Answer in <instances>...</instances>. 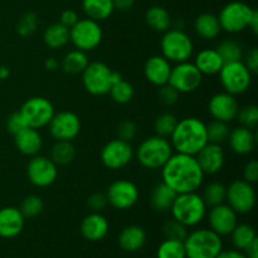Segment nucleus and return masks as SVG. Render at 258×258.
<instances>
[{"label": "nucleus", "instance_id": "6e6d98bb", "mask_svg": "<svg viewBox=\"0 0 258 258\" xmlns=\"http://www.w3.org/2000/svg\"><path fill=\"white\" fill-rule=\"evenodd\" d=\"M113 8L120 12H127L135 4V0H112Z\"/></svg>", "mask_w": 258, "mask_h": 258}, {"label": "nucleus", "instance_id": "4d7b16f0", "mask_svg": "<svg viewBox=\"0 0 258 258\" xmlns=\"http://www.w3.org/2000/svg\"><path fill=\"white\" fill-rule=\"evenodd\" d=\"M243 253L246 254L247 258H258V238L244 249Z\"/></svg>", "mask_w": 258, "mask_h": 258}, {"label": "nucleus", "instance_id": "393cba45", "mask_svg": "<svg viewBox=\"0 0 258 258\" xmlns=\"http://www.w3.org/2000/svg\"><path fill=\"white\" fill-rule=\"evenodd\" d=\"M14 143L18 150L27 156H34L39 154L43 146L42 135L37 128L27 127L19 134L14 135Z\"/></svg>", "mask_w": 258, "mask_h": 258}, {"label": "nucleus", "instance_id": "412c9836", "mask_svg": "<svg viewBox=\"0 0 258 258\" xmlns=\"http://www.w3.org/2000/svg\"><path fill=\"white\" fill-rule=\"evenodd\" d=\"M171 72V62L163 55H153L149 58L144 66L145 78L156 87L166 85L169 82Z\"/></svg>", "mask_w": 258, "mask_h": 258}, {"label": "nucleus", "instance_id": "aec40b11", "mask_svg": "<svg viewBox=\"0 0 258 258\" xmlns=\"http://www.w3.org/2000/svg\"><path fill=\"white\" fill-rule=\"evenodd\" d=\"M204 175H214L223 169L226 156L221 145L208 143L196 155Z\"/></svg>", "mask_w": 258, "mask_h": 258}, {"label": "nucleus", "instance_id": "e433bc0d", "mask_svg": "<svg viewBox=\"0 0 258 258\" xmlns=\"http://www.w3.org/2000/svg\"><path fill=\"white\" fill-rule=\"evenodd\" d=\"M226 185H223V184L219 183V181H212V183L207 184V185L204 186L203 193H202V198H203L207 207H214L226 202Z\"/></svg>", "mask_w": 258, "mask_h": 258}, {"label": "nucleus", "instance_id": "f8f14e48", "mask_svg": "<svg viewBox=\"0 0 258 258\" xmlns=\"http://www.w3.org/2000/svg\"><path fill=\"white\" fill-rule=\"evenodd\" d=\"M256 190L253 184L237 179L227 188L226 202L237 214H246L252 212L256 206Z\"/></svg>", "mask_w": 258, "mask_h": 258}, {"label": "nucleus", "instance_id": "423d86ee", "mask_svg": "<svg viewBox=\"0 0 258 258\" xmlns=\"http://www.w3.org/2000/svg\"><path fill=\"white\" fill-rule=\"evenodd\" d=\"M121 75L112 71L106 63H88L82 72V83L85 90L93 96H103L110 92L113 83L121 80Z\"/></svg>", "mask_w": 258, "mask_h": 258}, {"label": "nucleus", "instance_id": "1a4fd4ad", "mask_svg": "<svg viewBox=\"0 0 258 258\" xmlns=\"http://www.w3.org/2000/svg\"><path fill=\"white\" fill-rule=\"evenodd\" d=\"M218 75L224 92L233 96L242 95L251 87L252 73L246 67L243 60L224 63Z\"/></svg>", "mask_w": 258, "mask_h": 258}, {"label": "nucleus", "instance_id": "c756f323", "mask_svg": "<svg viewBox=\"0 0 258 258\" xmlns=\"http://www.w3.org/2000/svg\"><path fill=\"white\" fill-rule=\"evenodd\" d=\"M43 42L53 50L62 49L70 43V28L60 23H53L43 33Z\"/></svg>", "mask_w": 258, "mask_h": 258}, {"label": "nucleus", "instance_id": "052dcab7", "mask_svg": "<svg viewBox=\"0 0 258 258\" xmlns=\"http://www.w3.org/2000/svg\"><path fill=\"white\" fill-rule=\"evenodd\" d=\"M10 76V70L7 66H0V80H8Z\"/></svg>", "mask_w": 258, "mask_h": 258}, {"label": "nucleus", "instance_id": "864d4df0", "mask_svg": "<svg viewBox=\"0 0 258 258\" xmlns=\"http://www.w3.org/2000/svg\"><path fill=\"white\" fill-rule=\"evenodd\" d=\"M78 14L72 9H66L63 10V13L60 14V24H63L67 28H72L76 23L78 22Z\"/></svg>", "mask_w": 258, "mask_h": 258}, {"label": "nucleus", "instance_id": "bb28decb", "mask_svg": "<svg viewBox=\"0 0 258 258\" xmlns=\"http://www.w3.org/2000/svg\"><path fill=\"white\" fill-rule=\"evenodd\" d=\"M146 243V232L140 226H127L118 236V244L126 252L140 251Z\"/></svg>", "mask_w": 258, "mask_h": 258}, {"label": "nucleus", "instance_id": "0eeeda50", "mask_svg": "<svg viewBox=\"0 0 258 258\" xmlns=\"http://www.w3.org/2000/svg\"><path fill=\"white\" fill-rule=\"evenodd\" d=\"M161 55L169 62L181 63L189 60L194 53L191 38L180 28H174L163 33L160 42Z\"/></svg>", "mask_w": 258, "mask_h": 258}, {"label": "nucleus", "instance_id": "20e7f679", "mask_svg": "<svg viewBox=\"0 0 258 258\" xmlns=\"http://www.w3.org/2000/svg\"><path fill=\"white\" fill-rule=\"evenodd\" d=\"M184 247L186 258H216L223 249V242L212 229L201 228L188 233Z\"/></svg>", "mask_w": 258, "mask_h": 258}, {"label": "nucleus", "instance_id": "6e6552de", "mask_svg": "<svg viewBox=\"0 0 258 258\" xmlns=\"http://www.w3.org/2000/svg\"><path fill=\"white\" fill-rule=\"evenodd\" d=\"M256 9L243 2H231L222 8L218 15L221 29L231 34H237L249 27Z\"/></svg>", "mask_w": 258, "mask_h": 258}, {"label": "nucleus", "instance_id": "49530a36", "mask_svg": "<svg viewBox=\"0 0 258 258\" xmlns=\"http://www.w3.org/2000/svg\"><path fill=\"white\" fill-rule=\"evenodd\" d=\"M138 135V126L134 121L123 120L117 126V139L131 143Z\"/></svg>", "mask_w": 258, "mask_h": 258}, {"label": "nucleus", "instance_id": "dca6fc26", "mask_svg": "<svg viewBox=\"0 0 258 258\" xmlns=\"http://www.w3.org/2000/svg\"><path fill=\"white\" fill-rule=\"evenodd\" d=\"M139 189L135 183L127 180V179H120L116 180L108 186L107 202L111 207L118 211H127L133 208L139 201Z\"/></svg>", "mask_w": 258, "mask_h": 258}, {"label": "nucleus", "instance_id": "3c124183", "mask_svg": "<svg viewBox=\"0 0 258 258\" xmlns=\"http://www.w3.org/2000/svg\"><path fill=\"white\" fill-rule=\"evenodd\" d=\"M243 180L254 184L258 181V163L256 160H251L244 165Z\"/></svg>", "mask_w": 258, "mask_h": 258}, {"label": "nucleus", "instance_id": "72a5a7b5", "mask_svg": "<svg viewBox=\"0 0 258 258\" xmlns=\"http://www.w3.org/2000/svg\"><path fill=\"white\" fill-rule=\"evenodd\" d=\"M76 158V148L72 141H57L50 150V159L57 166L68 165Z\"/></svg>", "mask_w": 258, "mask_h": 258}, {"label": "nucleus", "instance_id": "7c9ffc66", "mask_svg": "<svg viewBox=\"0 0 258 258\" xmlns=\"http://www.w3.org/2000/svg\"><path fill=\"white\" fill-rule=\"evenodd\" d=\"M82 9L87 18L101 22L110 18L115 8L112 0H82Z\"/></svg>", "mask_w": 258, "mask_h": 258}, {"label": "nucleus", "instance_id": "4be33fe9", "mask_svg": "<svg viewBox=\"0 0 258 258\" xmlns=\"http://www.w3.org/2000/svg\"><path fill=\"white\" fill-rule=\"evenodd\" d=\"M25 218L19 208L4 207L0 209V237L14 238L22 233Z\"/></svg>", "mask_w": 258, "mask_h": 258}, {"label": "nucleus", "instance_id": "6ab92c4d", "mask_svg": "<svg viewBox=\"0 0 258 258\" xmlns=\"http://www.w3.org/2000/svg\"><path fill=\"white\" fill-rule=\"evenodd\" d=\"M208 111L213 120L228 123L237 117V113L239 111L238 101L236 96L228 92L216 93L209 100Z\"/></svg>", "mask_w": 258, "mask_h": 258}, {"label": "nucleus", "instance_id": "f704fd0d", "mask_svg": "<svg viewBox=\"0 0 258 258\" xmlns=\"http://www.w3.org/2000/svg\"><path fill=\"white\" fill-rule=\"evenodd\" d=\"M229 236L232 237V243L236 247V249H239V251L242 252H243L252 242L257 239V234L254 228L251 224L247 223L237 224L236 228L232 231V233L229 234Z\"/></svg>", "mask_w": 258, "mask_h": 258}, {"label": "nucleus", "instance_id": "b1692460", "mask_svg": "<svg viewBox=\"0 0 258 258\" xmlns=\"http://www.w3.org/2000/svg\"><path fill=\"white\" fill-rule=\"evenodd\" d=\"M81 233L87 241H101L108 233V221L100 212H92L81 222Z\"/></svg>", "mask_w": 258, "mask_h": 258}, {"label": "nucleus", "instance_id": "603ef678", "mask_svg": "<svg viewBox=\"0 0 258 258\" xmlns=\"http://www.w3.org/2000/svg\"><path fill=\"white\" fill-rule=\"evenodd\" d=\"M243 63L246 64V67L251 71L252 75L258 72V50H257V48H252V49L247 53L246 57H244Z\"/></svg>", "mask_w": 258, "mask_h": 258}, {"label": "nucleus", "instance_id": "9b49d317", "mask_svg": "<svg viewBox=\"0 0 258 258\" xmlns=\"http://www.w3.org/2000/svg\"><path fill=\"white\" fill-rule=\"evenodd\" d=\"M19 112L24 117L28 127L39 128L45 127L54 116V106L48 98L35 96L25 101L20 107Z\"/></svg>", "mask_w": 258, "mask_h": 258}, {"label": "nucleus", "instance_id": "a878e982", "mask_svg": "<svg viewBox=\"0 0 258 258\" xmlns=\"http://www.w3.org/2000/svg\"><path fill=\"white\" fill-rule=\"evenodd\" d=\"M194 64L203 76H216L223 67L224 62L216 49L201 50L194 58Z\"/></svg>", "mask_w": 258, "mask_h": 258}, {"label": "nucleus", "instance_id": "a211bd4d", "mask_svg": "<svg viewBox=\"0 0 258 258\" xmlns=\"http://www.w3.org/2000/svg\"><path fill=\"white\" fill-rule=\"evenodd\" d=\"M208 223L209 229L218 236H229L238 224V214L228 204H218L209 209Z\"/></svg>", "mask_w": 258, "mask_h": 258}, {"label": "nucleus", "instance_id": "cd10ccee", "mask_svg": "<svg viewBox=\"0 0 258 258\" xmlns=\"http://www.w3.org/2000/svg\"><path fill=\"white\" fill-rule=\"evenodd\" d=\"M194 30L204 40L216 39L222 32L218 17L212 13H203L194 20Z\"/></svg>", "mask_w": 258, "mask_h": 258}, {"label": "nucleus", "instance_id": "bf43d9fd", "mask_svg": "<svg viewBox=\"0 0 258 258\" xmlns=\"http://www.w3.org/2000/svg\"><path fill=\"white\" fill-rule=\"evenodd\" d=\"M248 29H251L252 32H253V34H257L258 32V12L256 10L253 14V17H252L251 22H249V27Z\"/></svg>", "mask_w": 258, "mask_h": 258}, {"label": "nucleus", "instance_id": "58836bf2", "mask_svg": "<svg viewBox=\"0 0 258 258\" xmlns=\"http://www.w3.org/2000/svg\"><path fill=\"white\" fill-rule=\"evenodd\" d=\"M156 258H186L184 242L165 238L158 247Z\"/></svg>", "mask_w": 258, "mask_h": 258}, {"label": "nucleus", "instance_id": "f03ea898", "mask_svg": "<svg viewBox=\"0 0 258 258\" xmlns=\"http://www.w3.org/2000/svg\"><path fill=\"white\" fill-rule=\"evenodd\" d=\"M170 144L176 153L196 156L208 144L207 125L197 117L178 120L170 136Z\"/></svg>", "mask_w": 258, "mask_h": 258}, {"label": "nucleus", "instance_id": "13d9d810", "mask_svg": "<svg viewBox=\"0 0 258 258\" xmlns=\"http://www.w3.org/2000/svg\"><path fill=\"white\" fill-rule=\"evenodd\" d=\"M44 67L49 72H54V71H57L59 68V62L55 58H48L44 62Z\"/></svg>", "mask_w": 258, "mask_h": 258}, {"label": "nucleus", "instance_id": "c85d7f7f", "mask_svg": "<svg viewBox=\"0 0 258 258\" xmlns=\"http://www.w3.org/2000/svg\"><path fill=\"white\" fill-rule=\"evenodd\" d=\"M176 193L166 185L165 183L161 181L160 184L154 186L153 191L150 196V206L154 211L160 212V213H165V212H170L171 206H173L174 201H175Z\"/></svg>", "mask_w": 258, "mask_h": 258}, {"label": "nucleus", "instance_id": "09e8293b", "mask_svg": "<svg viewBox=\"0 0 258 258\" xmlns=\"http://www.w3.org/2000/svg\"><path fill=\"white\" fill-rule=\"evenodd\" d=\"M27 122H25L24 117L22 116V113L18 111V112H13L12 115L8 117L7 120V128L12 135H17L20 131H23L24 128H27Z\"/></svg>", "mask_w": 258, "mask_h": 258}, {"label": "nucleus", "instance_id": "5701e85b", "mask_svg": "<svg viewBox=\"0 0 258 258\" xmlns=\"http://www.w3.org/2000/svg\"><path fill=\"white\" fill-rule=\"evenodd\" d=\"M227 140H228L231 150L237 155H248L253 153L256 149L257 140L254 130L247 128L244 126H238L231 130Z\"/></svg>", "mask_w": 258, "mask_h": 258}, {"label": "nucleus", "instance_id": "37998d69", "mask_svg": "<svg viewBox=\"0 0 258 258\" xmlns=\"http://www.w3.org/2000/svg\"><path fill=\"white\" fill-rule=\"evenodd\" d=\"M164 236L166 239H175V241L184 242V239L188 236V227L184 226L183 223L178 222L176 219L171 218L165 222L163 227Z\"/></svg>", "mask_w": 258, "mask_h": 258}, {"label": "nucleus", "instance_id": "39448f33", "mask_svg": "<svg viewBox=\"0 0 258 258\" xmlns=\"http://www.w3.org/2000/svg\"><path fill=\"white\" fill-rule=\"evenodd\" d=\"M173 146L168 139L154 135L145 139L139 145L136 156L144 168L156 170L165 165L166 161L173 155Z\"/></svg>", "mask_w": 258, "mask_h": 258}, {"label": "nucleus", "instance_id": "2f4dec72", "mask_svg": "<svg viewBox=\"0 0 258 258\" xmlns=\"http://www.w3.org/2000/svg\"><path fill=\"white\" fill-rule=\"evenodd\" d=\"M90 63L87 53L80 49H73L63 57L60 68L67 75H80Z\"/></svg>", "mask_w": 258, "mask_h": 258}, {"label": "nucleus", "instance_id": "680f3d73", "mask_svg": "<svg viewBox=\"0 0 258 258\" xmlns=\"http://www.w3.org/2000/svg\"><path fill=\"white\" fill-rule=\"evenodd\" d=\"M0 24H2V20H0Z\"/></svg>", "mask_w": 258, "mask_h": 258}, {"label": "nucleus", "instance_id": "ddd939ff", "mask_svg": "<svg viewBox=\"0 0 258 258\" xmlns=\"http://www.w3.org/2000/svg\"><path fill=\"white\" fill-rule=\"evenodd\" d=\"M203 82V75L199 72L193 62L175 63L171 67L169 85L175 88L179 93H190L201 87Z\"/></svg>", "mask_w": 258, "mask_h": 258}, {"label": "nucleus", "instance_id": "ea45409f", "mask_svg": "<svg viewBox=\"0 0 258 258\" xmlns=\"http://www.w3.org/2000/svg\"><path fill=\"white\" fill-rule=\"evenodd\" d=\"M229 133H231V130H229L228 123L223 122V121L213 120L212 122H209L208 125H207L208 143L222 145L224 141H227Z\"/></svg>", "mask_w": 258, "mask_h": 258}, {"label": "nucleus", "instance_id": "9d476101", "mask_svg": "<svg viewBox=\"0 0 258 258\" xmlns=\"http://www.w3.org/2000/svg\"><path fill=\"white\" fill-rule=\"evenodd\" d=\"M102 38L103 32L100 23L90 18L78 19V22L70 28V42L76 49L86 53L96 49L102 42Z\"/></svg>", "mask_w": 258, "mask_h": 258}, {"label": "nucleus", "instance_id": "473e14b6", "mask_svg": "<svg viewBox=\"0 0 258 258\" xmlns=\"http://www.w3.org/2000/svg\"><path fill=\"white\" fill-rule=\"evenodd\" d=\"M146 23L153 30L159 33H164L171 28V17L168 10L163 7L149 8L145 14Z\"/></svg>", "mask_w": 258, "mask_h": 258}, {"label": "nucleus", "instance_id": "4468645a", "mask_svg": "<svg viewBox=\"0 0 258 258\" xmlns=\"http://www.w3.org/2000/svg\"><path fill=\"white\" fill-rule=\"evenodd\" d=\"M27 175L33 185L38 188H47L57 180L58 166L50 158L34 155L27 165Z\"/></svg>", "mask_w": 258, "mask_h": 258}, {"label": "nucleus", "instance_id": "2eb2a0df", "mask_svg": "<svg viewBox=\"0 0 258 258\" xmlns=\"http://www.w3.org/2000/svg\"><path fill=\"white\" fill-rule=\"evenodd\" d=\"M134 158V149L130 143L121 139L108 141L101 150V161L111 170H120L131 163Z\"/></svg>", "mask_w": 258, "mask_h": 258}, {"label": "nucleus", "instance_id": "c9c22d12", "mask_svg": "<svg viewBox=\"0 0 258 258\" xmlns=\"http://www.w3.org/2000/svg\"><path fill=\"white\" fill-rule=\"evenodd\" d=\"M217 52L222 57L224 63L229 62H237V60H242L244 57V52L242 45L238 42L233 39H224L217 45Z\"/></svg>", "mask_w": 258, "mask_h": 258}, {"label": "nucleus", "instance_id": "a19ab883", "mask_svg": "<svg viewBox=\"0 0 258 258\" xmlns=\"http://www.w3.org/2000/svg\"><path fill=\"white\" fill-rule=\"evenodd\" d=\"M176 123H178V118H176L175 115L170 112H164L155 118L154 130H155V134L158 136L168 139L173 134Z\"/></svg>", "mask_w": 258, "mask_h": 258}, {"label": "nucleus", "instance_id": "4c0bfd02", "mask_svg": "<svg viewBox=\"0 0 258 258\" xmlns=\"http://www.w3.org/2000/svg\"><path fill=\"white\" fill-rule=\"evenodd\" d=\"M108 95L111 96L112 101H115L116 103L125 105V103H128L133 100L134 96H135V90H134V86L130 82L121 78L120 81L113 83Z\"/></svg>", "mask_w": 258, "mask_h": 258}, {"label": "nucleus", "instance_id": "79ce46f5", "mask_svg": "<svg viewBox=\"0 0 258 258\" xmlns=\"http://www.w3.org/2000/svg\"><path fill=\"white\" fill-rule=\"evenodd\" d=\"M19 209L24 218H35V217L42 214L43 209H44V203L39 196L32 194V196H28L23 199Z\"/></svg>", "mask_w": 258, "mask_h": 258}, {"label": "nucleus", "instance_id": "de8ad7c7", "mask_svg": "<svg viewBox=\"0 0 258 258\" xmlns=\"http://www.w3.org/2000/svg\"><path fill=\"white\" fill-rule=\"evenodd\" d=\"M179 95H180V93H179L175 88L171 87L169 83L159 87L158 91L159 101L165 106H171L174 105V103H176V101L179 100Z\"/></svg>", "mask_w": 258, "mask_h": 258}, {"label": "nucleus", "instance_id": "f3484780", "mask_svg": "<svg viewBox=\"0 0 258 258\" xmlns=\"http://www.w3.org/2000/svg\"><path fill=\"white\" fill-rule=\"evenodd\" d=\"M49 126V133L55 141H72L81 133V120L72 111H60L54 113Z\"/></svg>", "mask_w": 258, "mask_h": 258}, {"label": "nucleus", "instance_id": "7ed1b4c3", "mask_svg": "<svg viewBox=\"0 0 258 258\" xmlns=\"http://www.w3.org/2000/svg\"><path fill=\"white\" fill-rule=\"evenodd\" d=\"M171 216L184 226L194 227L201 223L207 216V206L201 194L197 191L176 194L171 206Z\"/></svg>", "mask_w": 258, "mask_h": 258}, {"label": "nucleus", "instance_id": "8fccbe9b", "mask_svg": "<svg viewBox=\"0 0 258 258\" xmlns=\"http://www.w3.org/2000/svg\"><path fill=\"white\" fill-rule=\"evenodd\" d=\"M107 197L103 193H93L87 199V206L92 212H100L101 213L107 207Z\"/></svg>", "mask_w": 258, "mask_h": 258}, {"label": "nucleus", "instance_id": "c03bdc74", "mask_svg": "<svg viewBox=\"0 0 258 258\" xmlns=\"http://www.w3.org/2000/svg\"><path fill=\"white\" fill-rule=\"evenodd\" d=\"M38 28V17L37 14L32 12L25 13L22 15L17 24V33L23 38H29L30 35L34 34Z\"/></svg>", "mask_w": 258, "mask_h": 258}, {"label": "nucleus", "instance_id": "a18cd8bd", "mask_svg": "<svg viewBox=\"0 0 258 258\" xmlns=\"http://www.w3.org/2000/svg\"><path fill=\"white\" fill-rule=\"evenodd\" d=\"M236 118H238L241 126L256 130L258 126V107L256 105L244 106L243 108H239Z\"/></svg>", "mask_w": 258, "mask_h": 258}, {"label": "nucleus", "instance_id": "5fc2aeb1", "mask_svg": "<svg viewBox=\"0 0 258 258\" xmlns=\"http://www.w3.org/2000/svg\"><path fill=\"white\" fill-rule=\"evenodd\" d=\"M216 258H247L246 254L239 249H222Z\"/></svg>", "mask_w": 258, "mask_h": 258}, {"label": "nucleus", "instance_id": "f257e3e1", "mask_svg": "<svg viewBox=\"0 0 258 258\" xmlns=\"http://www.w3.org/2000/svg\"><path fill=\"white\" fill-rule=\"evenodd\" d=\"M161 178L176 194H183L198 190L203 184L204 173L196 156L176 153L161 168Z\"/></svg>", "mask_w": 258, "mask_h": 258}]
</instances>
